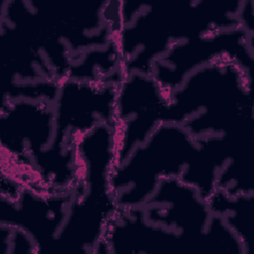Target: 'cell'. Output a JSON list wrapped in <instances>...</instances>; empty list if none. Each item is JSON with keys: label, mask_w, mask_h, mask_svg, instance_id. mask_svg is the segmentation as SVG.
Returning <instances> with one entry per match:
<instances>
[{"label": "cell", "mask_w": 254, "mask_h": 254, "mask_svg": "<svg viewBox=\"0 0 254 254\" xmlns=\"http://www.w3.org/2000/svg\"><path fill=\"white\" fill-rule=\"evenodd\" d=\"M253 36L236 27L179 42L153 63L152 75L167 99L190 72L217 60H232L253 72Z\"/></svg>", "instance_id": "obj_4"}, {"label": "cell", "mask_w": 254, "mask_h": 254, "mask_svg": "<svg viewBox=\"0 0 254 254\" xmlns=\"http://www.w3.org/2000/svg\"><path fill=\"white\" fill-rule=\"evenodd\" d=\"M162 123H175L193 140L254 129L253 72L221 59L190 72L166 99Z\"/></svg>", "instance_id": "obj_1"}, {"label": "cell", "mask_w": 254, "mask_h": 254, "mask_svg": "<svg viewBox=\"0 0 254 254\" xmlns=\"http://www.w3.org/2000/svg\"><path fill=\"white\" fill-rule=\"evenodd\" d=\"M253 198L254 193L228 194L215 190L207 199L210 210L221 216L236 234L245 253H250L252 246Z\"/></svg>", "instance_id": "obj_6"}, {"label": "cell", "mask_w": 254, "mask_h": 254, "mask_svg": "<svg viewBox=\"0 0 254 254\" xmlns=\"http://www.w3.org/2000/svg\"><path fill=\"white\" fill-rule=\"evenodd\" d=\"M75 163L69 212L53 251L97 253L118 210L110 186L115 165L113 145L105 139H84L77 146Z\"/></svg>", "instance_id": "obj_2"}, {"label": "cell", "mask_w": 254, "mask_h": 254, "mask_svg": "<svg viewBox=\"0 0 254 254\" xmlns=\"http://www.w3.org/2000/svg\"><path fill=\"white\" fill-rule=\"evenodd\" d=\"M196 150L186 129L175 123H161L125 161L113 167L110 186L118 208L142 206L162 179H180Z\"/></svg>", "instance_id": "obj_3"}, {"label": "cell", "mask_w": 254, "mask_h": 254, "mask_svg": "<svg viewBox=\"0 0 254 254\" xmlns=\"http://www.w3.org/2000/svg\"><path fill=\"white\" fill-rule=\"evenodd\" d=\"M166 103L162 88L152 74L133 71L120 80L112 126L115 166L125 161L162 123Z\"/></svg>", "instance_id": "obj_5"}]
</instances>
